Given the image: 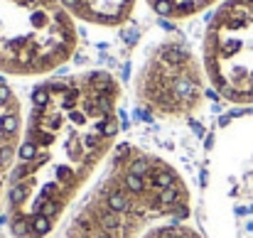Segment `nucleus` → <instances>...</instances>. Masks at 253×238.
Masks as SVG:
<instances>
[{
	"label": "nucleus",
	"instance_id": "nucleus-1",
	"mask_svg": "<svg viewBox=\"0 0 253 238\" xmlns=\"http://www.w3.org/2000/svg\"><path fill=\"white\" fill-rule=\"evenodd\" d=\"M121 83L101 69L54 77L32 93L5 194L15 238H47L116 150Z\"/></svg>",
	"mask_w": 253,
	"mask_h": 238
},
{
	"label": "nucleus",
	"instance_id": "nucleus-2",
	"mask_svg": "<svg viewBox=\"0 0 253 238\" xmlns=\"http://www.w3.org/2000/svg\"><path fill=\"white\" fill-rule=\"evenodd\" d=\"M192 209V189L168 158L123 143L69 214L62 238H145L158 226L187 221Z\"/></svg>",
	"mask_w": 253,
	"mask_h": 238
},
{
	"label": "nucleus",
	"instance_id": "nucleus-3",
	"mask_svg": "<svg viewBox=\"0 0 253 238\" xmlns=\"http://www.w3.org/2000/svg\"><path fill=\"white\" fill-rule=\"evenodd\" d=\"M77 44V17L64 0H0V77H47Z\"/></svg>",
	"mask_w": 253,
	"mask_h": 238
},
{
	"label": "nucleus",
	"instance_id": "nucleus-4",
	"mask_svg": "<svg viewBox=\"0 0 253 238\" xmlns=\"http://www.w3.org/2000/svg\"><path fill=\"white\" fill-rule=\"evenodd\" d=\"M207 238H253V113L224 123L204 184Z\"/></svg>",
	"mask_w": 253,
	"mask_h": 238
},
{
	"label": "nucleus",
	"instance_id": "nucleus-5",
	"mask_svg": "<svg viewBox=\"0 0 253 238\" xmlns=\"http://www.w3.org/2000/svg\"><path fill=\"white\" fill-rule=\"evenodd\" d=\"M207 74L194 49L177 35L150 44L133 77L138 111L155 120H189L207 106Z\"/></svg>",
	"mask_w": 253,
	"mask_h": 238
},
{
	"label": "nucleus",
	"instance_id": "nucleus-6",
	"mask_svg": "<svg viewBox=\"0 0 253 238\" xmlns=\"http://www.w3.org/2000/svg\"><path fill=\"white\" fill-rule=\"evenodd\" d=\"M202 64L209 86L234 106H253V0H221L207 22Z\"/></svg>",
	"mask_w": 253,
	"mask_h": 238
},
{
	"label": "nucleus",
	"instance_id": "nucleus-7",
	"mask_svg": "<svg viewBox=\"0 0 253 238\" xmlns=\"http://www.w3.org/2000/svg\"><path fill=\"white\" fill-rule=\"evenodd\" d=\"M22 128H25L22 103H20L15 88L0 77V204L7 194L10 174L17 162Z\"/></svg>",
	"mask_w": 253,
	"mask_h": 238
},
{
	"label": "nucleus",
	"instance_id": "nucleus-8",
	"mask_svg": "<svg viewBox=\"0 0 253 238\" xmlns=\"http://www.w3.org/2000/svg\"><path fill=\"white\" fill-rule=\"evenodd\" d=\"M138 0H64L77 20H84L96 27H118L123 25Z\"/></svg>",
	"mask_w": 253,
	"mask_h": 238
},
{
	"label": "nucleus",
	"instance_id": "nucleus-9",
	"mask_svg": "<svg viewBox=\"0 0 253 238\" xmlns=\"http://www.w3.org/2000/svg\"><path fill=\"white\" fill-rule=\"evenodd\" d=\"M145 2L160 17H168V20H189V17L209 10L211 5H219L221 0H145Z\"/></svg>",
	"mask_w": 253,
	"mask_h": 238
},
{
	"label": "nucleus",
	"instance_id": "nucleus-10",
	"mask_svg": "<svg viewBox=\"0 0 253 238\" xmlns=\"http://www.w3.org/2000/svg\"><path fill=\"white\" fill-rule=\"evenodd\" d=\"M145 238H207V236L199 229H194L192 224L177 221V224H165V226L153 229Z\"/></svg>",
	"mask_w": 253,
	"mask_h": 238
},
{
	"label": "nucleus",
	"instance_id": "nucleus-11",
	"mask_svg": "<svg viewBox=\"0 0 253 238\" xmlns=\"http://www.w3.org/2000/svg\"><path fill=\"white\" fill-rule=\"evenodd\" d=\"M0 238H5V236H2V234H0Z\"/></svg>",
	"mask_w": 253,
	"mask_h": 238
}]
</instances>
